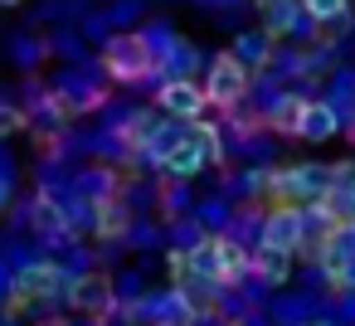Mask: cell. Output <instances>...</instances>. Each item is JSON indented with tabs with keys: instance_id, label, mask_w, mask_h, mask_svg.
I'll use <instances>...</instances> for the list:
<instances>
[{
	"instance_id": "e0dca14e",
	"label": "cell",
	"mask_w": 355,
	"mask_h": 326,
	"mask_svg": "<svg viewBox=\"0 0 355 326\" xmlns=\"http://www.w3.org/2000/svg\"><path fill=\"white\" fill-rule=\"evenodd\" d=\"M25 127H30L25 108H15V103H6V98H0V141H6V137H20Z\"/></svg>"
},
{
	"instance_id": "7402d4cb",
	"label": "cell",
	"mask_w": 355,
	"mask_h": 326,
	"mask_svg": "<svg viewBox=\"0 0 355 326\" xmlns=\"http://www.w3.org/2000/svg\"><path fill=\"white\" fill-rule=\"evenodd\" d=\"M6 195H10V185H6V180H0V205H6Z\"/></svg>"
},
{
	"instance_id": "ffe728a7",
	"label": "cell",
	"mask_w": 355,
	"mask_h": 326,
	"mask_svg": "<svg viewBox=\"0 0 355 326\" xmlns=\"http://www.w3.org/2000/svg\"><path fill=\"white\" fill-rule=\"evenodd\" d=\"M297 326H336V321H297Z\"/></svg>"
},
{
	"instance_id": "52a82bcc",
	"label": "cell",
	"mask_w": 355,
	"mask_h": 326,
	"mask_svg": "<svg viewBox=\"0 0 355 326\" xmlns=\"http://www.w3.org/2000/svg\"><path fill=\"white\" fill-rule=\"evenodd\" d=\"M15 292H20V302H40V297H59V292H69V277H64V268H54V263H30L20 277H15Z\"/></svg>"
},
{
	"instance_id": "4fadbf2b",
	"label": "cell",
	"mask_w": 355,
	"mask_h": 326,
	"mask_svg": "<svg viewBox=\"0 0 355 326\" xmlns=\"http://www.w3.org/2000/svg\"><path fill=\"white\" fill-rule=\"evenodd\" d=\"M214 243H219V282H239L248 273V248L234 243L229 234H214Z\"/></svg>"
},
{
	"instance_id": "8992f818",
	"label": "cell",
	"mask_w": 355,
	"mask_h": 326,
	"mask_svg": "<svg viewBox=\"0 0 355 326\" xmlns=\"http://www.w3.org/2000/svg\"><path fill=\"white\" fill-rule=\"evenodd\" d=\"M292 137H297V141H311V146L336 141V137H340V112H336V103H326V98H306V108H302Z\"/></svg>"
},
{
	"instance_id": "2e32d148",
	"label": "cell",
	"mask_w": 355,
	"mask_h": 326,
	"mask_svg": "<svg viewBox=\"0 0 355 326\" xmlns=\"http://www.w3.org/2000/svg\"><path fill=\"white\" fill-rule=\"evenodd\" d=\"M30 219H35L44 234H59V229H64V219H59V205H54L49 195H40V200L30 205Z\"/></svg>"
},
{
	"instance_id": "3957f363",
	"label": "cell",
	"mask_w": 355,
	"mask_h": 326,
	"mask_svg": "<svg viewBox=\"0 0 355 326\" xmlns=\"http://www.w3.org/2000/svg\"><path fill=\"white\" fill-rule=\"evenodd\" d=\"M156 108H161L166 117H175V122H200V117L209 112L200 78H161V88H156Z\"/></svg>"
},
{
	"instance_id": "44dd1931",
	"label": "cell",
	"mask_w": 355,
	"mask_h": 326,
	"mask_svg": "<svg viewBox=\"0 0 355 326\" xmlns=\"http://www.w3.org/2000/svg\"><path fill=\"white\" fill-rule=\"evenodd\" d=\"M15 6H20V0H0V10H15Z\"/></svg>"
},
{
	"instance_id": "5b68a950",
	"label": "cell",
	"mask_w": 355,
	"mask_h": 326,
	"mask_svg": "<svg viewBox=\"0 0 355 326\" xmlns=\"http://www.w3.org/2000/svg\"><path fill=\"white\" fill-rule=\"evenodd\" d=\"M156 166H161V171H166L171 180H195V175H200V171L209 166L205 137H200L195 127H190V132H180V141H175V146H171V151H166V156H161Z\"/></svg>"
},
{
	"instance_id": "ba28073f",
	"label": "cell",
	"mask_w": 355,
	"mask_h": 326,
	"mask_svg": "<svg viewBox=\"0 0 355 326\" xmlns=\"http://www.w3.org/2000/svg\"><path fill=\"white\" fill-rule=\"evenodd\" d=\"M69 302H73L78 311L103 316V311H112V282H107L103 273H83V277L69 282Z\"/></svg>"
},
{
	"instance_id": "7a4b0ae2",
	"label": "cell",
	"mask_w": 355,
	"mask_h": 326,
	"mask_svg": "<svg viewBox=\"0 0 355 326\" xmlns=\"http://www.w3.org/2000/svg\"><path fill=\"white\" fill-rule=\"evenodd\" d=\"M200 88H205V103H209V108L239 112L243 98H248V88H253V74H248L234 54H214L209 69H205V78H200Z\"/></svg>"
},
{
	"instance_id": "9c48e42d",
	"label": "cell",
	"mask_w": 355,
	"mask_h": 326,
	"mask_svg": "<svg viewBox=\"0 0 355 326\" xmlns=\"http://www.w3.org/2000/svg\"><path fill=\"white\" fill-rule=\"evenodd\" d=\"M258 15H263L258 30H263L268 40H282V35H292V30L306 25V15H302L297 0H258Z\"/></svg>"
},
{
	"instance_id": "30bf717a",
	"label": "cell",
	"mask_w": 355,
	"mask_h": 326,
	"mask_svg": "<svg viewBox=\"0 0 355 326\" xmlns=\"http://www.w3.org/2000/svg\"><path fill=\"white\" fill-rule=\"evenodd\" d=\"M302 108H306V98H302V93H282V98H272V108H268L263 127H272L277 137H292V132H297Z\"/></svg>"
},
{
	"instance_id": "6da1fadb",
	"label": "cell",
	"mask_w": 355,
	"mask_h": 326,
	"mask_svg": "<svg viewBox=\"0 0 355 326\" xmlns=\"http://www.w3.org/2000/svg\"><path fill=\"white\" fill-rule=\"evenodd\" d=\"M98 64H103V74H107L112 83H146V78H161V59L151 54V44L141 40V30L107 35Z\"/></svg>"
},
{
	"instance_id": "7c38bea8",
	"label": "cell",
	"mask_w": 355,
	"mask_h": 326,
	"mask_svg": "<svg viewBox=\"0 0 355 326\" xmlns=\"http://www.w3.org/2000/svg\"><path fill=\"white\" fill-rule=\"evenodd\" d=\"M248 273L263 277L268 287H277V282H287L292 258H287V253H272V248H258V253H248Z\"/></svg>"
},
{
	"instance_id": "ac0fdd59",
	"label": "cell",
	"mask_w": 355,
	"mask_h": 326,
	"mask_svg": "<svg viewBox=\"0 0 355 326\" xmlns=\"http://www.w3.org/2000/svg\"><path fill=\"white\" fill-rule=\"evenodd\" d=\"M122 229H127V209H122V205H103L98 234H122Z\"/></svg>"
},
{
	"instance_id": "9a60e30c",
	"label": "cell",
	"mask_w": 355,
	"mask_h": 326,
	"mask_svg": "<svg viewBox=\"0 0 355 326\" xmlns=\"http://www.w3.org/2000/svg\"><path fill=\"white\" fill-rule=\"evenodd\" d=\"M302 6V15L311 20V25H340V20H350V0H297Z\"/></svg>"
},
{
	"instance_id": "277c9868",
	"label": "cell",
	"mask_w": 355,
	"mask_h": 326,
	"mask_svg": "<svg viewBox=\"0 0 355 326\" xmlns=\"http://www.w3.org/2000/svg\"><path fill=\"white\" fill-rule=\"evenodd\" d=\"M258 248H272V253H302V209L292 205H277L263 214V234H258Z\"/></svg>"
},
{
	"instance_id": "603a6c76",
	"label": "cell",
	"mask_w": 355,
	"mask_h": 326,
	"mask_svg": "<svg viewBox=\"0 0 355 326\" xmlns=\"http://www.w3.org/2000/svg\"><path fill=\"white\" fill-rule=\"evenodd\" d=\"M156 326H180V321H156Z\"/></svg>"
},
{
	"instance_id": "d6986e66",
	"label": "cell",
	"mask_w": 355,
	"mask_h": 326,
	"mask_svg": "<svg viewBox=\"0 0 355 326\" xmlns=\"http://www.w3.org/2000/svg\"><path fill=\"white\" fill-rule=\"evenodd\" d=\"M40 54H44V44H30V40H15V59H20V64H40Z\"/></svg>"
},
{
	"instance_id": "5bb4252c",
	"label": "cell",
	"mask_w": 355,
	"mask_h": 326,
	"mask_svg": "<svg viewBox=\"0 0 355 326\" xmlns=\"http://www.w3.org/2000/svg\"><path fill=\"white\" fill-rule=\"evenodd\" d=\"M185 258H190V273H195V277L219 282V243H214V234H209V239H200L195 248H185Z\"/></svg>"
},
{
	"instance_id": "8fae6325",
	"label": "cell",
	"mask_w": 355,
	"mask_h": 326,
	"mask_svg": "<svg viewBox=\"0 0 355 326\" xmlns=\"http://www.w3.org/2000/svg\"><path fill=\"white\" fill-rule=\"evenodd\" d=\"M229 54H234V59H239V64H243L248 74H253V69H263L268 59H277V54H272V40H268L263 30H253V35H239Z\"/></svg>"
}]
</instances>
